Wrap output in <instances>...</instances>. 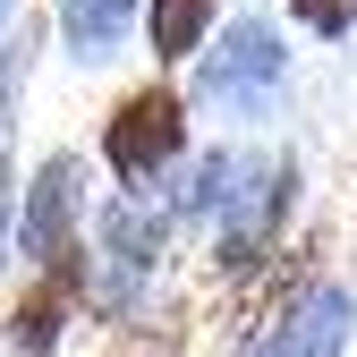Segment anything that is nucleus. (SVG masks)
Masks as SVG:
<instances>
[{
    "label": "nucleus",
    "mask_w": 357,
    "mask_h": 357,
    "mask_svg": "<svg viewBox=\"0 0 357 357\" xmlns=\"http://www.w3.org/2000/svg\"><path fill=\"white\" fill-rule=\"evenodd\" d=\"M196 102L238 128H264L289 102V34L264 9L221 17V34H204V52H196Z\"/></svg>",
    "instance_id": "f257e3e1"
},
{
    "label": "nucleus",
    "mask_w": 357,
    "mask_h": 357,
    "mask_svg": "<svg viewBox=\"0 0 357 357\" xmlns=\"http://www.w3.org/2000/svg\"><path fill=\"white\" fill-rule=\"evenodd\" d=\"M188 119H196V102L178 94V85H162V77L128 85V94L111 102V119H102V170L119 178V188L170 178L178 153H188Z\"/></svg>",
    "instance_id": "f03ea898"
},
{
    "label": "nucleus",
    "mask_w": 357,
    "mask_h": 357,
    "mask_svg": "<svg viewBox=\"0 0 357 357\" xmlns=\"http://www.w3.org/2000/svg\"><path fill=\"white\" fill-rule=\"evenodd\" d=\"M85 188H94V170H85L77 145L43 153V162L26 170V188H17V264H26V273L68 264V255L85 247Z\"/></svg>",
    "instance_id": "7ed1b4c3"
},
{
    "label": "nucleus",
    "mask_w": 357,
    "mask_h": 357,
    "mask_svg": "<svg viewBox=\"0 0 357 357\" xmlns=\"http://www.w3.org/2000/svg\"><path fill=\"white\" fill-rule=\"evenodd\" d=\"M349 340H357V289L332 281V273H306L273 315H264L247 357H349Z\"/></svg>",
    "instance_id": "20e7f679"
},
{
    "label": "nucleus",
    "mask_w": 357,
    "mask_h": 357,
    "mask_svg": "<svg viewBox=\"0 0 357 357\" xmlns=\"http://www.w3.org/2000/svg\"><path fill=\"white\" fill-rule=\"evenodd\" d=\"M137 17H145V0H60V43H68L77 68H102L128 52Z\"/></svg>",
    "instance_id": "39448f33"
},
{
    "label": "nucleus",
    "mask_w": 357,
    "mask_h": 357,
    "mask_svg": "<svg viewBox=\"0 0 357 357\" xmlns=\"http://www.w3.org/2000/svg\"><path fill=\"white\" fill-rule=\"evenodd\" d=\"M145 52H153V68H188L196 52H204V34L221 26V0H145Z\"/></svg>",
    "instance_id": "423d86ee"
},
{
    "label": "nucleus",
    "mask_w": 357,
    "mask_h": 357,
    "mask_svg": "<svg viewBox=\"0 0 357 357\" xmlns=\"http://www.w3.org/2000/svg\"><path fill=\"white\" fill-rule=\"evenodd\" d=\"M188 349V306H137L128 324H111V357H178Z\"/></svg>",
    "instance_id": "0eeeda50"
},
{
    "label": "nucleus",
    "mask_w": 357,
    "mask_h": 357,
    "mask_svg": "<svg viewBox=\"0 0 357 357\" xmlns=\"http://www.w3.org/2000/svg\"><path fill=\"white\" fill-rule=\"evenodd\" d=\"M289 17L306 34H324V43H349L357 34V0H289Z\"/></svg>",
    "instance_id": "6e6552de"
},
{
    "label": "nucleus",
    "mask_w": 357,
    "mask_h": 357,
    "mask_svg": "<svg viewBox=\"0 0 357 357\" xmlns=\"http://www.w3.org/2000/svg\"><path fill=\"white\" fill-rule=\"evenodd\" d=\"M17 188H26L17 162L0 153V273H9V255H17Z\"/></svg>",
    "instance_id": "1a4fd4ad"
},
{
    "label": "nucleus",
    "mask_w": 357,
    "mask_h": 357,
    "mask_svg": "<svg viewBox=\"0 0 357 357\" xmlns=\"http://www.w3.org/2000/svg\"><path fill=\"white\" fill-rule=\"evenodd\" d=\"M0 34H9V0H0Z\"/></svg>",
    "instance_id": "9d476101"
}]
</instances>
